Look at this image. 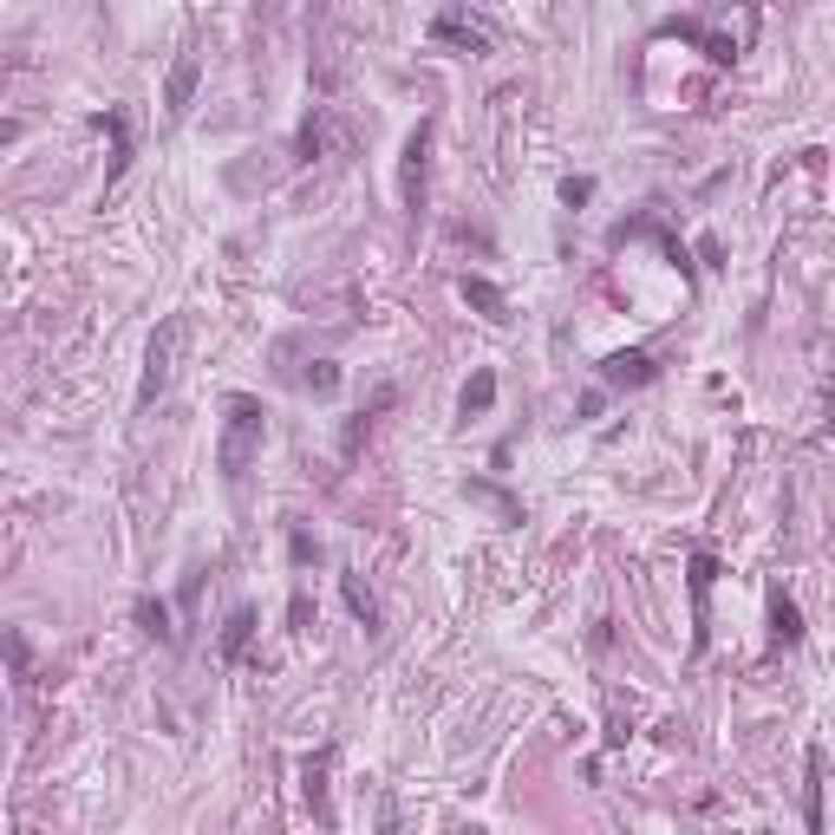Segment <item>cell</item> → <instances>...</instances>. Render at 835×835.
Returning <instances> with one entry per match:
<instances>
[{"mask_svg": "<svg viewBox=\"0 0 835 835\" xmlns=\"http://www.w3.org/2000/svg\"><path fill=\"white\" fill-rule=\"evenodd\" d=\"M601 379H607V385H621V392H634V385H653V379H660V366H653V353L627 346V353H607V359H601Z\"/></svg>", "mask_w": 835, "mask_h": 835, "instance_id": "5b68a950", "label": "cell"}, {"mask_svg": "<svg viewBox=\"0 0 835 835\" xmlns=\"http://www.w3.org/2000/svg\"><path fill=\"white\" fill-rule=\"evenodd\" d=\"M327 144H333V105H314L307 124H300V137H294V157L314 163V157H327Z\"/></svg>", "mask_w": 835, "mask_h": 835, "instance_id": "52a82bcc", "label": "cell"}, {"mask_svg": "<svg viewBox=\"0 0 835 835\" xmlns=\"http://www.w3.org/2000/svg\"><path fill=\"white\" fill-rule=\"evenodd\" d=\"M137 627H144L150 640H163V647L176 640V627H170V607H163V601H150V594L137 601Z\"/></svg>", "mask_w": 835, "mask_h": 835, "instance_id": "2e32d148", "label": "cell"}, {"mask_svg": "<svg viewBox=\"0 0 835 835\" xmlns=\"http://www.w3.org/2000/svg\"><path fill=\"white\" fill-rule=\"evenodd\" d=\"M712 575H719V562L699 549V555H692V621H699V634H692V653H705V594H712Z\"/></svg>", "mask_w": 835, "mask_h": 835, "instance_id": "30bf717a", "label": "cell"}, {"mask_svg": "<svg viewBox=\"0 0 835 835\" xmlns=\"http://www.w3.org/2000/svg\"><path fill=\"white\" fill-rule=\"evenodd\" d=\"M196 78H202V65H196V52H183V59L170 65V85H163V111H170V118H183V111H189Z\"/></svg>", "mask_w": 835, "mask_h": 835, "instance_id": "8992f818", "label": "cell"}, {"mask_svg": "<svg viewBox=\"0 0 835 835\" xmlns=\"http://www.w3.org/2000/svg\"><path fill=\"white\" fill-rule=\"evenodd\" d=\"M307 392H314V398H333V392H340V366H333V359H314V366H307Z\"/></svg>", "mask_w": 835, "mask_h": 835, "instance_id": "ac0fdd59", "label": "cell"}, {"mask_svg": "<svg viewBox=\"0 0 835 835\" xmlns=\"http://www.w3.org/2000/svg\"><path fill=\"white\" fill-rule=\"evenodd\" d=\"M431 39H438V46H451V52H470V59L496 52V26H490V20H477L470 7H444V13L431 20Z\"/></svg>", "mask_w": 835, "mask_h": 835, "instance_id": "7a4b0ae2", "label": "cell"}, {"mask_svg": "<svg viewBox=\"0 0 835 835\" xmlns=\"http://www.w3.org/2000/svg\"><path fill=\"white\" fill-rule=\"evenodd\" d=\"M222 412H229V418H222V444H216V464H222V477H229V483H242V477H248V464L261 457V438H268V412H261V398H248V392H235Z\"/></svg>", "mask_w": 835, "mask_h": 835, "instance_id": "6da1fadb", "label": "cell"}, {"mask_svg": "<svg viewBox=\"0 0 835 835\" xmlns=\"http://www.w3.org/2000/svg\"><path fill=\"white\" fill-rule=\"evenodd\" d=\"M327 771H333V751H314V758L300 764V790H307V810H314L320 823H333V810H327Z\"/></svg>", "mask_w": 835, "mask_h": 835, "instance_id": "9c48e42d", "label": "cell"}, {"mask_svg": "<svg viewBox=\"0 0 835 835\" xmlns=\"http://www.w3.org/2000/svg\"><path fill=\"white\" fill-rule=\"evenodd\" d=\"M431 118H418V131L405 137V170H398V189H405V216L418 222L425 216V176H431Z\"/></svg>", "mask_w": 835, "mask_h": 835, "instance_id": "277c9868", "label": "cell"}, {"mask_svg": "<svg viewBox=\"0 0 835 835\" xmlns=\"http://www.w3.org/2000/svg\"><path fill=\"white\" fill-rule=\"evenodd\" d=\"M176 346H183V320H163V327L150 333V353H144V385H137V412L163 398V385H170V372H176Z\"/></svg>", "mask_w": 835, "mask_h": 835, "instance_id": "3957f363", "label": "cell"}, {"mask_svg": "<svg viewBox=\"0 0 835 835\" xmlns=\"http://www.w3.org/2000/svg\"><path fill=\"white\" fill-rule=\"evenodd\" d=\"M490 405H496V372H470V385H464L457 412H464V418H483Z\"/></svg>", "mask_w": 835, "mask_h": 835, "instance_id": "5bb4252c", "label": "cell"}, {"mask_svg": "<svg viewBox=\"0 0 835 835\" xmlns=\"http://www.w3.org/2000/svg\"><path fill=\"white\" fill-rule=\"evenodd\" d=\"M673 33H679V39H699V46H705L719 65H732V59H738V46H732L725 33H705V26H673Z\"/></svg>", "mask_w": 835, "mask_h": 835, "instance_id": "e0dca14e", "label": "cell"}, {"mask_svg": "<svg viewBox=\"0 0 835 835\" xmlns=\"http://www.w3.org/2000/svg\"><path fill=\"white\" fill-rule=\"evenodd\" d=\"M457 294H464V300H470L483 320H496V327L509 320V294H503L496 281H483V274H464V281H457Z\"/></svg>", "mask_w": 835, "mask_h": 835, "instance_id": "ba28073f", "label": "cell"}, {"mask_svg": "<svg viewBox=\"0 0 835 835\" xmlns=\"http://www.w3.org/2000/svg\"><path fill=\"white\" fill-rule=\"evenodd\" d=\"M588 196H594V176H568V183H562V202H568V209H581Z\"/></svg>", "mask_w": 835, "mask_h": 835, "instance_id": "d6986e66", "label": "cell"}, {"mask_svg": "<svg viewBox=\"0 0 835 835\" xmlns=\"http://www.w3.org/2000/svg\"><path fill=\"white\" fill-rule=\"evenodd\" d=\"M287 555H294V562H320V542H314V536H300V529H294V536H287Z\"/></svg>", "mask_w": 835, "mask_h": 835, "instance_id": "ffe728a7", "label": "cell"}, {"mask_svg": "<svg viewBox=\"0 0 835 835\" xmlns=\"http://www.w3.org/2000/svg\"><path fill=\"white\" fill-rule=\"evenodd\" d=\"M248 640H255V607H235V614H229V627H222V660L235 666V660L248 653Z\"/></svg>", "mask_w": 835, "mask_h": 835, "instance_id": "4fadbf2b", "label": "cell"}, {"mask_svg": "<svg viewBox=\"0 0 835 835\" xmlns=\"http://www.w3.org/2000/svg\"><path fill=\"white\" fill-rule=\"evenodd\" d=\"M98 131H111V170H105V183H118V176H124V163H131V131H124V111H98Z\"/></svg>", "mask_w": 835, "mask_h": 835, "instance_id": "7c38bea8", "label": "cell"}, {"mask_svg": "<svg viewBox=\"0 0 835 835\" xmlns=\"http://www.w3.org/2000/svg\"><path fill=\"white\" fill-rule=\"evenodd\" d=\"M771 640H777V647H803V614H797V601H790L784 588L771 594Z\"/></svg>", "mask_w": 835, "mask_h": 835, "instance_id": "8fae6325", "label": "cell"}, {"mask_svg": "<svg viewBox=\"0 0 835 835\" xmlns=\"http://www.w3.org/2000/svg\"><path fill=\"white\" fill-rule=\"evenodd\" d=\"M340 594H346V607H353V621H366V627H379V601H372V588H366L359 575H340Z\"/></svg>", "mask_w": 835, "mask_h": 835, "instance_id": "9a60e30c", "label": "cell"}]
</instances>
